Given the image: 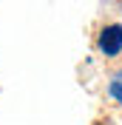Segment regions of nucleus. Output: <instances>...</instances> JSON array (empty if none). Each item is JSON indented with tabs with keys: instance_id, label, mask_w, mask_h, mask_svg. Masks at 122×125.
I'll return each mask as SVG.
<instances>
[{
	"instance_id": "nucleus-1",
	"label": "nucleus",
	"mask_w": 122,
	"mask_h": 125,
	"mask_svg": "<svg viewBox=\"0 0 122 125\" xmlns=\"http://www.w3.org/2000/svg\"><path fill=\"white\" fill-rule=\"evenodd\" d=\"M97 46H99V51H102L105 57H116V54H122V26H119V23L105 26V29L99 31Z\"/></svg>"
},
{
	"instance_id": "nucleus-2",
	"label": "nucleus",
	"mask_w": 122,
	"mask_h": 125,
	"mask_svg": "<svg viewBox=\"0 0 122 125\" xmlns=\"http://www.w3.org/2000/svg\"><path fill=\"white\" fill-rule=\"evenodd\" d=\"M108 94H111V97H114V100L122 105V74H116V77L111 80V85H108Z\"/></svg>"
}]
</instances>
